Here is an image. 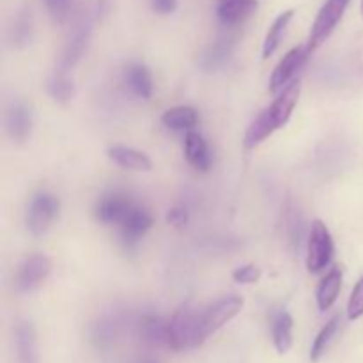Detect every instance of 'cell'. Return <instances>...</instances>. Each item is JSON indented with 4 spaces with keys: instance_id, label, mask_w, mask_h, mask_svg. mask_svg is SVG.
<instances>
[{
    "instance_id": "1",
    "label": "cell",
    "mask_w": 363,
    "mask_h": 363,
    "mask_svg": "<svg viewBox=\"0 0 363 363\" xmlns=\"http://www.w3.org/2000/svg\"><path fill=\"white\" fill-rule=\"evenodd\" d=\"M301 94V82L294 80L293 84L287 85L282 92L277 94L272 105L266 106L248 126L247 135H245V147L254 149L261 145L268 137H272L275 131L282 130L289 123Z\"/></svg>"
},
{
    "instance_id": "2",
    "label": "cell",
    "mask_w": 363,
    "mask_h": 363,
    "mask_svg": "<svg viewBox=\"0 0 363 363\" xmlns=\"http://www.w3.org/2000/svg\"><path fill=\"white\" fill-rule=\"evenodd\" d=\"M243 298L238 294H227L209 305L204 312L199 314L197 328H195L194 347L202 346L211 335H215L218 330H222L227 323L233 321L241 311H243Z\"/></svg>"
},
{
    "instance_id": "3",
    "label": "cell",
    "mask_w": 363,
    "mask_h": 363,
    "mask_svg": "<svg viewBox=\"0 0 363 363\" xmlns=\"http://www.w3.org/2000/svg\"><path fill=\"white\" fill-rule=\"evenodd\" d=\"M60 215V201L57 195L39 190L32 195L27 208V229L32 236H45Z\"/></svg>"
},
{
    "instance_id": "4",
    "label": "cell",
    "mask_w": 363,
    "mask_h": 363,
    "mask_svg": "<svg viewBox=\"0 0 363 363\" xmlns=\"http://www.w3.org/2000/svg\"><path fill=\"white\" fill-rule=\"evenodd\" d=\"M335 255V243L330 229L323 220H314L307 238V269L311 273H321L332 264Z\"/></svg>"
},
{
    "instance_id": "5",
    "label": "cell",
    "mask_w": 363,
    "mask_h": 363,
    "mask_svg": "<svg viewBox=\"0 0 363 363\" xmlns=\"http://www.w3.org/2000/svg\"><path fill=\"white\" fill-rule=\"evenodd\" d=\"M351 0H326L325 4L319 9L318 16H315L314 23H312L311 34H308L307 48L311 52L318 50L330 35L333 34V30L337 28V25L340 23V20L344 18V13L350 7Z\"/></svg>"
},
{
    "instance_id": "6",
    "label": "cell",
    "mask_w": 363,
    "mask_h": 363,
    "mask_svg": "<svg viewBox=\"0 0 363 363\" xmlns=\"http://www.w3.org/2000/svg\"><path fill=\"white\" fill-rule=\"evenodd\" d=\"M199 314L201 312L194 307L191 301L181 305L172 318L169 319V344L167 347L174 351H183L194 347L195 328H197Z\"/></svg>"
},
{
    "instance_id": "7",
    "label": "cell",
    "mask_w": 363,
    "mask_h": 363,
    "mask_svg": "<svg viewBox=\"0 0 363 363\" xmlns=\"http://www.w3.org/2000/svg\"><path fill=\"white\" fill-rule=\"evenodd\" d=\"M311 50L307 48V45H300L291 48L286 55L280 59V62L277 64V67L273 69L272 78H269V92L272 94H279L282 92L287 85L293 84L294 80H298L296 74L307 64L308 57H311Z\"/></svg>"
},
{
    "instance_id": "8",
    "label": "cell",
    "mask_w": 363,
    "mask_h": 363,
    "mask_svg": "<svg viewBox=\"0 0 363 363\" xmlns=\"http://www.w3.org/2000/svg\"><path fill=\"white\" fill-rule=\"evenodd\" d=\"M52 273V261L45 254H32L20 262L14 277L18 293H32Z\"/></svg>"
},
{
    "instance_id": "9",
    "label": "cell",
    "mask_w": 363,
    "mask_h": 363,
    "mask_svg": "<svg viewBox=\"0 0 363 363\" xmlns=\"http://www.w3.org/2000/svg\"><path fill=\"white\" fill-rule=\"evenodd\" d=\"M152 223H155V220H152V215L149 213V209L135 204L133 209L124 218V222L119 225V236L123 247L126 250H135L138 247V243H140L142 238L151 230Z\"/></svg>"
},
{
    "instance_id": "10",
    "label": "cell",
    "mask_w": 363,
    "mask_h": 363,
    "mask_svg": "<svg viewBox=\"0 0 363 363\" xmlns=\"http://www.w3.org/2000/svg\"><path fill=\"white\" fill-rule=\"evenodd\" d=\"M92 35V23L91 20H84L74 32L71 34V38L67 39V43L64 45L62 53H60L59 59V73H67L69 69H73L78 62L82 60V57L85 55L89 48V43H91Z\"/></svg>"
},
{
    "instance_id": "11",
    "label": "cell",
    "mask_w": 363,
    "mask_h": 363,
    "mask_svg": "<svg viewBox=\"0 0 363 363\" xmlns=\"http://www.w3.org/2000/svg\"><path fill=\"white\" fill-rule=\"evenodd\" d=\"M4 123H6V131L11 140L16 144H23L30 138L32 126H34L32 108L21 99H16L7 106Z\"/></svg>"
},
{
    "instance_id": "12",
    "label": "cell",
    "mask_w": 363,
    "mask_h": 363,
    "mask_svg": "<svg viewBox=\"0 0 363 363\" xmlns=\"http://www.w3.org/2000/svg\"><path fill=\"white\" fill-rule=\"evenodd\" d=\"M135 202L123 194L103 195L94 206V216L103 225H121L128 213L133 209Z\"/></svg>"
},
{
    "instance_id": "13",
    "label": "cell",
    "mask_w": 363,
    "mask_h": 363,
    "mask_svg": "<svg viewBox=\"0 0 363 363\" xmlns=\"http://www.w3.org/2000/svg\"><path fill=\"white\" fill-rule=\"evenodd\" d=\"M234 46H236V41L229 38V35L227 38H218L211 45L206 46L202 50L201 57H199L201 69L206 71V73H215V71L222 69L229 62L230 57H233Z\"/></svg>"
},
{
    "instance_id": "14",
    "label": "cell",
    "mask_w": 363,
    "mask_h": 363,
    "mask_svg": "<svg viewBox=\"0 0 363 363\" xmlns=\"http://www.w3.org/2000/svg\"><path fill=\"white\" fill-rule=\"evenodd\" d=\"M14 344H16L18 363H39L38 333L28 319H21L16 323Z\"/></svg>"
},
{
    "instance_id": "15",
    "label": "cell",
    "mask_w": 363,
    "mask_h": 363,
    "mask_svg": "<svg viewBox=\"0 0 363 363\" xmlns=\"http://www.w3.org/2000/svg\"><path fill=\"white\" fill-rule=\"evenodd\" d=\"M108 158L117 167L124 170H133V172H149L152 169V162L144 151L130 147V145H112L106 151Z\"/></svg>"
},
{
    "instance_id": "16",
    "label": "cell",
    "mask_w": 363,
    "mask_h": 363,
    "mask_svg": "<svg viewBox=\"0 0 363 363\" xmlns=\"http://www.w3.org/2000/svg\"><path fill=\"white\" fill-rule=\"evenodd\" d=\"M184 158L199 172H208L211 169V152H209L208 142L204 140L199 131H188L184 135Z\"/></svg>"
},
{
    "instance_id": "17",
    "label": "cell",
    "mask_w": 363,
    "mask_h": 363,
    "mask_svg": "<svg viewBox=\"0 0 363 363\" xmlns=\"http://www.w3.org/2000/svg\"><path fill=\"white\" fill-rule=\"evenodd\" d=\"M342 280L344 272L340 266H333V268L323 277V280L318 286V291H315V301H318L319 311L326 312L335 305V301L339 300L340 289H342Z\"/></svg>"
},
{
    "instance_id": "18",
    "label": "cell",
    "mask_w": 363,
    "mask_h": 363,
    "mask_svg": "<svg viewBox=\"0 0 363 363\" xmlns=\"http://www.w3.org/2000/svg\"><path fill=\"white\" fill-rule=\"evenodd\" d=\"M257 0H230L216 7V18L223 27H236L257 11Z\"/></svg>"
},
{
    "instance_id": "19",
    "label": "cell",
    "mask_w": 363,
    "mask_h": 363,
    "mask_svg": "<svg viewBox=\"0 0 363 363\" xmlns=\"http://www.w3.org/2000/svg\"><path fill=\"white\" fill-rule=\"evenodd\" d=\"M124 84L140 99H149L155 91L152 74L145 64L131 62L124 67Z\"/></svg>"
},
{
    "instance_id": "20",
    "label": "cell",
    "mask_w": 363,
    "mask_h": 363,
    "mask_svg": "<svg viewBox=\"0 0 363 363\" xmlns=\"http://www.w3.org/2000/svg\"><path fill=\"white\" fill-rule=\"evenodd\" d=\"M293 315L287 311H277L272 318V339L277 353L287 354L293 347Z\"/></svg>"
},
{
    "instance_id": "21",
    "label": "cell",
    "mask_w": 363,
    "mask_h": 363,
    "mask_svg": "<svg viewBox=\"0 0 363 363\" xmlns=\"http://www.w3.org/2000/svg\"><path fill=\"white\" fill-rule=\"evenodd\" d=\"M163 126L172 131H194L199 123V112L194 106L179 105L165 110L162 116Z\"/></svg>"
},
{
    "instance_id": "22",
    "label": "cell",
    "mask_w": 363,
    "mask_h": 363,
    "mask_svg": "<svg viewBox=\"0 0 363 363\" xmlns=\"http://www.w3.org/2000/svg\"><path fill=\"white\" fill-rule=\"evenodd\" d=\"M140 337L152 346H167L169 344V321L160 315H144L138 325Z\"/></svg>"
},
{
    "instance_id": "23",
    "label": "cell",
    "mask_w": 363,
    "mask_h": 363,
    "mask_svg": "<svg viewBox=\"0 0 363 363\" xmlns=\"http://www.w3.org/2000/svg\"><path fill=\"white\" fill-rule=\"evenodd\" d=\"M34 39V20L30 9H21L9 27V41L14 48H27Z\"/></svg>"
},
{
    "instance_id": "24",
    "label": "cell",
    "mask_w": 363,
    "mask_h": 363,
    "mask_svg": "<svg viewBox=\"0 0 363 363\" xmlns=\"http://www.w3.org/2000/svg\"><path fill=\"white\" fill-rule=\"evenodd\" d=\"M293 18H294L293 9L284 11V13H280L279 16L275 18L272 27H269L268 32H266L264 43H262V59H269V57L279 50L280 43H282L284 35H286L287 32V27H289V23L293 21Z\"/></svg>"
},
{
    "instance_id": "25",
    "label": "cell",
    "mask_w": 363,
    "mask_h": 363,
    "mask_svg": "<svg viewBox=\"0 0 363 363\" xmlns=\"http://www.w3.org/2000/svg\"><path fill=\"white\" fill-rule=\"evenodd\" d=\"M339 328H340V315L337 314V315H333V318L330 319V321L326 323L321 330H319L318 335H315L314 342H312V346H311V362L315 363L325 357L326 351H328V347H330V344H332L333 339H335Z\"/></svg>"
},
{
    "instance_id": "26",
    "label": "cell",
    "mask_w": 363,
    "mask_h": 363,
    "mask_svg": "<svg viewBox=\"0 0 363 363\" xmlns=\"http://www.w3.org/2000/svg\"><path fill=\"white\" fill-rule=\"evenodd\" d=\"M46 92H48L53 101L66 105V103H69L74 98L77 87H74V82L67 77V73L55 71V74L50 77L48 82H46Z\"/></svg>"
},
{
    "instance_id": "27",
    "label": "cell",
    "mask_w": 363,
    "mask_h": 363,
    "mask_svg": "<svg viewBox=\"0 0 363 363\" xmlns=\"http://www.w3.org/2000/svg\"><path fill=\"white\" fill-rule=\"evenodd\" d=\"M117 337V325L110 318L99 319L92 325L91 340L98 351H108L113 346Z\"/></svg>"
},
{
    "instance_id": "28",
    "label": "cell",
    "mask_w": 363,
    "mask_h": 363,
    "mask_svg": "<svg viewBox=\"0 0 363 363\" xmlns=\"http://www.w3.org/2000/svg\"><path fill=\"white\" fill-rule=\"evenodd\" d=\"M45 6L53 23H66L71 13V0H45Z\"/></svg>"
},
{
    "instance_id": "29",
    "label": "cell",
    "mask_w": 363,
    "mask_h": 363,
    "mask_svg": "<svg viewBox=\"0 0 363 363\" xmlns=\"http://www.w3.org/2000/svg\"><path fill=\"white\" fill-rule=\"evenodd\" d=\"M363 315V277L357 282L351 291L350 301H347V319L357 321Z\"/></svg>"
},
{
    "instance_id": "30",
    "label": "cell",
    "mask_w": 363,
    "mask_h": 363,
    "mask_svg": "<svg viewBox=\"0 0 363 363\" xmlns=\"http://www.w3.org/2000/svg\"><path fill=\"white\" fill-rule=\"evenodd\" d=\"M234 282L241 284V286H252V284H257L261 279V269L255 264H243L238 266L233 272Z\"/></svg>"
},
{
    "instance_id": "31",
    "label": "cell",
    "mask_w": 363,
    "mask_h": 363,
    "mask_svg": "<svg viewBox=\"0 0 363 363\" xmlns=\"http://www.w3.org/2000/svg\"><path fill=\"white\" fill-rule=\"evenodd\" d=\"M165 220L169 225L177 227V229H183V227H186L188 223L186 208H183V206H174V208H170L169 211H167Z\"/></svg>"
},
{
    "instance_id": "32",
    "label": "cell",
    "mask_w": 363,
    "mask_h": 363,
    "mask_svg": "<svg viewBox=\"0 0 363 363\" xmlns=\"http://www.w3.org/2000/svg\"><path fill=\"white\" fill-rule=\"evenodd\" d=\"M177 0H151V7L158 14H172L177 9Z\"/></svg>"
},
{
    "instance_id": "33",
    "label": "cell",
    "mask_w": 363,
    "mask_h": 363,
    "mask_svg": "<svg viewBox=\"0 0 363 363\" xmlns=\"http://www.w3.org/2000/svg\"><path fill=\"white\" fill-rule=\"evenodd\" d=\"M110 6H112V0H96L94 6V18L96 20H101L106 14L110 13Z\"/></svg>"
},
{
    "instance_id": "34",
    "label": "cell",
    "mask_w": 363,
    "mask_h": 363,
    "mask_svg": "<svg viewBox=\"0 0 363 363\" xmlns=\"http://www.w3.org/2000/svg\"><path fill=\"white\" fill-rule=\"evenodd\" d=\"M360 13H362V18H363V0L360 2Z\"/></svg>"
},
{
    "instance_id": "35",
    "label": "cell",
    "mask_w": 363,
    "mask_h": 363,
    "mask_svg": "<svg viewBox=\"0 0 363 363\" xmlns=\"http://www.w3.org/2000/svg\"><path fill=\"white\" fill-rule=\"evenodd\" d=\"M222 2H230V0H218V4H222Z\"/></svg>"
},
{
    "instance_id": "36",
    "label": "cell",
    "mask_w": 363,
    "mask_h": 363,
    "mask_svg": "<svg viewBox=\"0 0 363 363\" xmlns=\"http://www.w3.org/2000/svg\"><path fill=\"white\" fill-rule=\"evenodd\" d=\"M142 363H156V362H151V360H147V362H142Z\"/></svg>"
}]
</instances>
